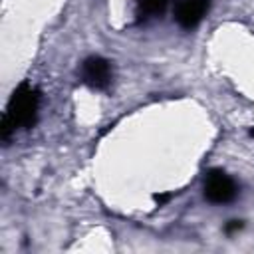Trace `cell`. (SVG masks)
Returning <instances> with one entry per match:
<instances>
[{
    "label": "cell",
    "instance_id": "5",
    "mask_svg": "<svg viewBox=\"0 0 254 254\" xmlns=\"http://www.w3.org/2000/svg\"><path fill=\"white\" fill-rule=\"evenodd\" d=\"M143 10L147 12V14H155V12H159V10H163V6H165V0H143Z\"/></svg>",
    "mask_w": 254,
    "mask_h": 254
},
{
    "label": "cell",
    "instance_id": "4",
    "mask_svg": "<svg viewBox=\"0 0 254 254\" xmlns=\"http://www.w3.org/2000/svg\"><path fill=\"white\" fill-rule=\"evenodd\" d=\"M208 4L210 0H181L175 18L183 28H192L202 20V16L208 10Z\"/></svg>",
    "mask_w": 254,
    "mask_h": 254
},
{
    "label": "cell",
    "instance_id": "1",
    "mask_svg": "<svg viewBox=\"0 0 254 254\" xmlns=\"http://www.w3.org/2000/svg\"><path fill=\"white\" fill-rule=\"evenodd\" d=\"M38 107V95L30 87H22L10 99V105L4 113V135L16 131L18 127H26L34 121Z\"/></svg>",
    "mask_w": 254,
    "mask_h": 254
},
{
    "label": "cell",
    "instance_id": "3",
    "mask_svg": "<svg viewBox=\"0 0 254 254\" xmlns=\"http://www.w3.org/2000/svg\"><path fill=\"white\" fill-rule=\"evenodd\" d=\"M81 75L83 81L89 83L91 87H107L111 79L109 62H105L103 58H89L81 67Z\"/></svg>",
    "mask_w": 254,
    "mask_h": 254
},
{
    "label": "cell",
    "instance_id": "2",
    "mask_svg": "<svg viewBox=\"0 0 254 254\" xmlns=\"http://www.w3.org/2000/svg\"><path fill=\"white\" fill-rule=\"evenodd\" d=\"M204 196L214 204H226L236 196V183L222 171H212L204 181Z\"/></svg>",
    "mask_w": 254,
    "mask_h": 254
}]
</instances>
